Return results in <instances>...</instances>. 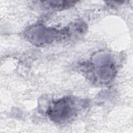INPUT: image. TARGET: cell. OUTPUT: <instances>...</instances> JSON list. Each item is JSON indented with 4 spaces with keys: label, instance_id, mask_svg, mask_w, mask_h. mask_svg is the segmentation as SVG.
I'll use <instances>...</instances> for the list:
<instances>
[{
    "label": "cell",
    "instance_id": "obj_3",
    "mask_svg": "<svg viewBox=\"0 0 133 133\" xmlns=\"http://www.w3.org/2000/svg\"><path fill=\"white\" fill-rule=\"evenodd\" d=\"M89 104V101L86 99L73 96H64L52 101L49 104L46 114L54 123L66 124L73 121Z\"/></svg>",
    "mask_w": 133,
    "mask_h": 133
},
{
    "label": "cell",
    "instance_id": "obj_2",
    "mask_svg": "<svg viewBox=\"0 0 133 133\" xmlns=\"http://www.w3.org/2000/svg\"><path fill=\"white\" fill-rule=\"evenodd\" d=\"M78 66L86 78L96 85L109 84L117 74L116 61L114 56L104 51L97 52L89 60L80 63Z\"/></svg>",
    "mask_w": 133,
    "mask_h": 133
},
{
    "label": "cell",
    "instance_id": "obj_1",
    "mask_svg": "<svg viewBox=\"0 0 133 133\" xmlns=\"http://www.w3.org/2000/svg\"><path fill=\"white\" fill-rule=\"evenodd\" d=\"M87 30V24L81 21L71 22L61 29L47 26L42 23H37L25 29L23 35L25 39L32 45L45 46L55 42L77 37L85 33Z\"/></svg>",
    "mask_w": 133,
    "mask_h": 133
},
{
    "label": "cell",
    "instance_id": "obj_4",
    "mask_svg": "<svg viewBox=\"0 0 133 133\" xmlns=\"http://www.w3.org/2000/svg\"><path fill=\"white\" fill-rule=\"evenodd\" d=\"M77 1H41V5L46 9L54 10H62L72 7Z\"/></svg>",
    "mask_w": 133,
    "mask_h": 133
}]
</instances>
